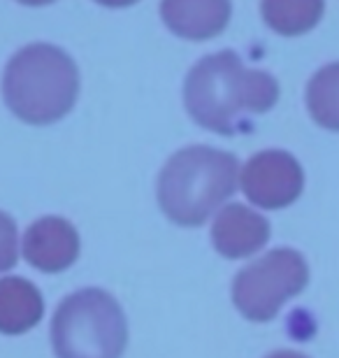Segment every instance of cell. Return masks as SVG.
I'll return each instance as SVG.
<instances>
[{"mask_svg":"<svg viewBox=\"0 0 339 358\" xmlns=\"http://www.w3.org/2000/svg\"><path fill=\"white\" fill-rule=\"evenodd\" d=\"M279 98L272 75L244 68L240 56L221 52L198 61L186 77V110L207 131L233 135L249 114L268 112Z\"/></svg>","mask_w":339,"mask_h":358,"instance_id":"1","label":"cell"},{"mask_svg":"<svg viewBox=\"0 0 339 358\" xmlns=\"http://www.w3.org/2000/svg\"><path fill=\"white\" fill-rule=\"evenodd\" d=\"M237 186V159L209 147H189L165 163L158 205L179 226H203Z\"/></svg>","mask_w":339,"mask_h":358,"instance_id":"2","label":"cell"},{"mask_svg":"<svg viewBox=\"0 0 339 358\" xmlns=\"http://www.w3.org/2000/svg\"><path fill=\"white\" fill-rule=\"evenodd\" d=\"M7 107L33 126L54 124L72 110L79 93L77 66L54 45H28L5 70Z\"/></svg>","mask_w":339,"mask_h":358,"instance_id":"3","label":"cell"},{"mask_svg":"<svg viewBox=\"0 0 339 358\" xmlns=\"http://www.w3.org/2000/svg\"><path fill=\"white\" fill-rule=\"evenodd\" d=\"M56 358H121L128 347V321L103 289H82L61 300L52 319Z\"/></svg>","mask_w":339,"mask_h":358,"instance_id":"4","label":"cell"},{"mask_svg":"<svg viewBox=\"0 0 339 358\" xmlns=\"http://www.w3.org/2000/svg\"><path fill=\"white\" fill-rule=\"evenodd\" d=\"M309 282L305 256L295 249H274L237 272L233 303L249 321H272L288 300L300 296Z\"/></svg>","mask_w":339,"mask_h":358,"instance_id":"5","label":"cell"},{"mask_svg":"<svg viewBox=\"0 0 339 358\" xmlns=\"http://www.w3.org/2000/svg\"><path fill=\"white\" fill-rule=\"evenodd\" d=\"M242 191L251 203L265 210H281L300 198L305 189V173L291 154L261 152L251 159L240 177Z\"/></svg>","mask_w":339,"mask_h":358,"instance_id":"6","label":"cell"},{"mask_svg":"<svg viewBox=\"0 0 339 358\" xmlns=\"http://www.w3.org/2000/svg\"><path fill=\"white\" fill-rule=\"evenodd\" d=\"M24 256L40 272H63L79 256V235L70 221L45 217L26 231Z\"/></svg>","mask_w":339,"mask_h":358,"instance_id":"7","label":"cell"},{"mask_svg":"<svg viewBox=\"0 0 339 358\" xmlns=\"http://www.w3.org/2000/svg\"><path fill=\"white\" fill-rule=\"evenodd\" d=\"M270 240V224L258 212L244 205H228L216 214L212 242L226 259H247Z\"/></svg>","mask_w":339,"mask_h":358,"instance_id":"8","label":"cell"},{"mask_svg":"<svg viewBox=\"0 0 339 358\" xmlns=\"http://www.w3.org/2000/svg\"><path fill=\"white\" fill-rule=\"evenodd\" d=\"M230 0H163L161 17L179 38L209 40L228 26Z\"/></svg>","mask_w":339,"mask_h":358,"instance_id":"9","label":"cell"},{"mask_svg":"<svg viewBox=\"0 0 339 358\" xmlns=\"http://www.w3.org/2000/svg\"><path fill=\"white\" fill-rule=\"evenodd\" d=\"M45 314V300L38 286L24 277L0 279V333L24 335L33 331Z\"/></svg>","mask_w":339,"mask_h":358,"instance_id":"10","label":"cell"},{"mask_svg":"<svg viewBox=\"0 0 339 358\" xmlns=\"http://www.w3.org/2000/svg\"><path fill=\"white\" fill-rule=\"evenodd\" d=\"M263 19L281 35H302L319 24L326 0H263Z\"/></svg>","mask_w":339,"mask_h":358,"instance_id":"11","label":"cell"},{"mask_svg":"<svg viewBox=\"0 0 339 358\" xmlns=\"http://www.w3.org/2000/svg\"><path fill=\"white\" fill-rule=\"evenodd\" d=\"M307 107L319 126L339 131V63H330L312 77L307 87Z\"/></svg>","mask_w":339,"mask_h":358,"instance_id":"12","label":"cell"},{"mask_svg":"<svg viewBox=\"0 0 339 358\" xmlns=\"http://www.w3.org/2000/svg\"><path fill=\"white\" fill-rule=\"evenodd\" d=\"M19 259V235L17 224L10 214L0 212V272L10 270Z\"/></svg>","mask_w":339,"mask_h":358,"instance_id":"13","label":"cell"},{"mask_svg":"<svg viewBox=\"0 0 339 358\" xmlns=\"http://www.w3.org/2000/svg\"><path fill=\"white\" fill-rule=\"evenodd\" d=\"M268 358H309V356L300 354V352H291V349H284V352H274V354H270Z\"/></svg>","mask_w":339,"mask_h":358,"instance_id":"14","label":"cell"},{"mask_svg":"<svg viewBox=\"0 0 339 358\" xmlns=\"http://www.w3.org/2000/svg\"><path fill=\"white\" fill-rule=\"evenodd\" d=\"M100 5H107V7H128L137 3V0H98Z\"/></svg>","mask_w":339,"mask_h":358,"instance_id":"15","label":"cell"},{"mask_svg":"<svg viewBox=\"0 0 339 358\" xmlns=\"http://www.w3.org/2000/svg\"><path fill=\"white\" fill-rule=\"evenodd\" d=\"M19 3H24V5H49V3H54V0H19Z\"/></svg>","mask_w":339,"mask_h":358,"instance_id":"16","label":"cell"}]
</instances>
